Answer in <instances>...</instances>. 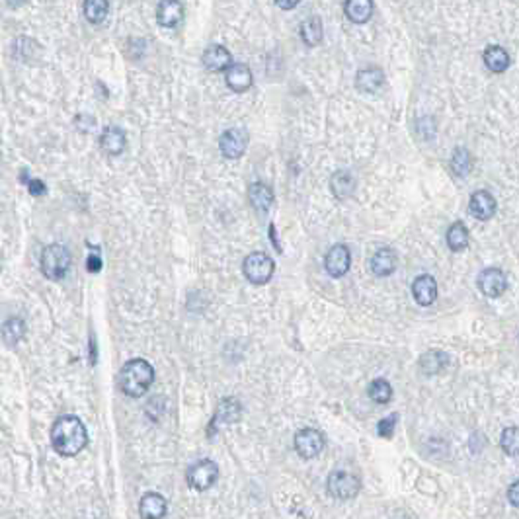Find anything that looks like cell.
<instances>
[{"label":"cell","mask_w":519,"mask_h":519,"mask_svg":"<svg viewBox=\"0 0 519 519\" xmlns=\"http://www.w3.org/2000/svg\"><path fill=\"white\" fill-rule=\"evenodd\" d=\"M322 37H324V28H322V20L318 16H311L301 24V40L305 45L309 47H316L321 45Z\"/></svg>","instance_id":"obj_24"},{"label":"cell","mask_w":519,"mask_h":519,"mask_svg":"<svg viewBox=\"0 0 519 519\" xmlns=\"http://www.w3.org/2000/svg\"><path fill=\"white\" fill-rule=\"evenodd\" d=\"M484 65L488 67L492 73H504L509 67V55L504 47L500 45H490L484 49Z\"/></svg>","instance_id":"obj_23"},{"label":"cell","mask_w":519,"mask_h":519,"mask_svg":"<svg viewBox=\"0 0 519 519\" xmlns=\"http://www.w3.org/2000/svg\"><path fill=\"white\" fill-rule=\"evenodd\" d=\"M184 18V4L180 0H160L156 8V20L162 28H176Z\"/></svg>","instance_id":"obj_14"},{"label":"cell","mask_w":519,"mask_h":519,"mask_svg":"<svg viewBox=\"0 0 519 519\" xmlns=\"http://www.w3.org/2000/svg\"><path fill=\"white\" fill-rule=\"evenodd\" d=\"M74 125H76V129H80L83 133H88V131H92L94 127H96V119H94L92 115L80 114L74 117Z\"/></svg>","instance_id":"obj_35"},{"label":"cell","mask_w":519,"mask_h":519,"mask_svg":"<svg viewBox=\"0 0 519 519\" xmlns=\"http://www.w3.org/2000/svg\"><path fill=\"white\" fill-rule=\"evenodd\" d=\"M155 383V367L146 359H131L124 365L119 373V384L125 395L131 398L146 395L151 384Z\"/></svg>","instance_id":"obj_2"},{"label":"cell","mask_w":519,"mask_h":519,"mask_svg":"<svg viewBox=\"0 0 519 519\" xmlns=\"http://www.w3.org/2000/svg\"><path fill=\"white\" fill-rule=\"evenodd\" d=\"M26 334V324L18 316H12L2 324V340L6 346H16Z\"/></svg>","instance_id":"obj_28"},{"label":"cell","mask_w":519,"mask_h":519,"mask_svg":"<svg viewBox=\"0 0 519 519\" xmlns=\"http://www.w3.org/2000/svg\"><path fill=\"white\" fill-rule=\"evenodd\" d=\"M16 55H18L20 61L30 62L40 55V47H37V43L33 42V40H30V37H20V40L16 42Z\"/></svg>","instance_id":"obj_33"},{"label":"cell","mask_w":519,"mask_h":519,"mask_svg":"<svg viewBox=\"0 0 519 519\" xmlns=\"http://www.w3.org/2000/svg\"><path fill=\"white\" fill-rule=\"evenodd\" d=\"M470 168H473V156L468 153L467 148H457L455 153H453V158H451V170L457 174V176L465 178L470 172Z\"/></svg>","instance_id":"obj_31"},{"label":"cell","mask_w":519,"mask_h":519,"mask_svg":"<svg viewBox=\"0 0 519 519\" xmlns=\"http://www.w3.org/2000/svg\"><path fill=\"white\" fill-rule=\"evenodd\" d=\"M412 295L418 305L429 307L437 299V281L432 275H418L412 283Z\"/></svg>","instance_id":"obj_15"},{"label":"cell","mask_w":519,"mask_h":519,"mask_svg":"<svg viewBox=\"0 0 519 519\" xmlns=\"http://www.w3.org/2000/svg\"><path fill=\"white\" fill-rule=\"evenodd\" d=\"M447 365V355L437 350H429L420 357V369L426 375H437Z\"/></svg>","instance_id":"obj_27"},{"label":"cell","mask_w":519,"mask_h":519,"mask_svg":"<svg viewBox=\"0 0 519 519\" xmlns=\"http://www.w3.org/2000/svg\"><path fill=\"white\" fill-rule=\"evenodd\" d=\"M242 271H244V278L252 285H266L271 280L273 271H275V264H273V260L268 254H264V252H252V254H248L244 258Z\"/></svg>","instance_id":"obj_4"},{"label":"cell","mask_w":519,"mask_h":519,"mask_svg":"<svg viewBox=\"0 0 519 519\" xmlns=\"http://www.w3.org/2000/svg\"><path fill=\"white\" fill-rule=\"evenodd\" d=\"M375 4L373 0H346L343 2V12L353 24H365L371 20L373 16Z\"/></svg>","instance_id":"obj_20"},{"label":"cell","mask_w":519,"mask_h":519,"mask_svg":"<svg viewBox=\"0 0 519 519\" xmlns=\"http://www.w3.org/2000/svg\"><path fill=\"white\" fill-rule=\"evenodd\" d=\"M187 484L189 488L194 490H209L219 478V467L217 463L209 461V459H203V461H198L196 465L187 468Z\"/></svg>","instance_id":"obj_5"},{"label":"cell","mask_w":519,"mask_h":519,"mask_svg":"<svg viewBox=\"0 0 519 519\" xmlns=\"http://www.w3.org/2000/svg\"><path fill=\"white\" fill-rule=\"evenodd\" d=\"M508 500L511 506L519 508V480L518 482H513V484L508 488Z\"/></svg>","instance_id":"obj_37"},{"label":"cell","mask_w":519,"mask_h":519,"mask_svg":"<svg viewBox=\"0 0 519 519\" xmlns=\"http://www.w3.org/2000/svg\"><path fill=\"white\" fill-rule=\"evenodd\" d=\"M468 229L465 227V223H453L449 230H447V246L453 250V252H461L468 246Z\"/></svg>","instance_id":"obj_26"},{"label":"cell","mask_w":519,"mask_h":519,"mask_svg":"<svg viewBox=\"0 0 519 519\" xmlns=\"http://www.w3.org/2000/svg\"><path fill=\"white\" fill-rule=\"evenodd\" d=\"M53 449L61 457H74L88 443L86 427L76 416H61L51 429Z\"/></svg>","instance_id":"obj_1"},{"label":"cell","mask_w":519,"mask_h":519,"mask_svg":"<svg viewBox=\"0 0 519 519\" xmlns=\"http://www.w3.org/2000/svg\"><path fill=\"white\" fill-rule=\"evenodd\" d=\"M384 83L383 71L381 69H375V67H369V69H364L359 71L357 76H355V86L359 92H367V94H375Z\"/></svg>","instance_id":"obj_22"},{"label":"cell","mask_w":519,"mask_h":519,"mask_svg":"<svg viewBox=\"0 0 519 519\" xmlns=\"http://www.w3.org/2000/svg\"><path fill=\"white\" fill-rule=\"evenodd\" d=\"M322 449H324V436H322L318 429L305 427L301 432H297V436H295V451L303 459L318 457L322 453Z\"/></svg>","instance_id":"obj_8"},{"label":"cell","mask_w":519,"mask_h":519,"mask_svg":"<svg viewBox=\"0 0 519 519\" xmlns=\"http://www.w3.org/2000/svg\"><path fill=\"white\" fill-rule=\"evenodd\" d=\"M6 2H8V6H10V8H18V6H22L26 0H6Z\"/></svg>","instance_id":"obj_40"},{"label":"cell","mask_w":519,"mask_h":519,"mask_svg":"<svg viewBox=\"0 0 519 519\" xmlns=\"http://www.w3.org/2000/svg\"><path fill=\"white\" fill-rule=\"evenodd\" d=\"M28 192H30L31 196L40 198V196H43V194L47 192V187H45V184H43L42 180L33 178V180H30V182H28Z\"/></svg>","instance_id":"obj_36"},{"label":"cell","mask_w":519,"mask_h":519,"mask_svg":"<svg viewBox=\"0 0 519 519\" xmlns=\"http://www.w3.org/2000/svg\"><path fill=\"white\" fill-rule=\"evenodd\" d=\"M102 270V260H100V256L98 254H90L88 256V271H100Z\"/></svg>","instance_id":"obj_38"},{"label":"cell","mask_w":519,"mask_h":519,"mask_svg":"<svg viewBox=\"0 0 519 519\" xmlns=\"http://www.w3.org/2000/svg\"><path fill=\"white\" fill-rule=\"evenodd\" d=\"M369 398L377 405H386L393 398V386L384 379H377L369 384Z\"/></svg>","instance_id":"obj_30"},{"label":"cell","mask_w":519,"mask_h":519,"mask_svg":"<svg viewBox=\"0 0 519 519\" xmlns=\"http://www.w3.org/2000/svg\"><path fill=\"white\" fill-rule=\"evenodd\" d=\"M352 266V254H350V248L343 246V244H336L332 248L328 250L326 258H324V268L328 271V275L332 278H342L348 273Z\"/></svg>","instance_id":"obj_10"},{"label":"cell","mask_w":519,"mask_h":519,"mask_svg":"<svg viewBox=\"0 0 519 519\" xmlns=\"http://www.w3.org/2000/svg\"><path fill=\"white\" fill-rule=\"evenodd\" d=\"M125 145H127V137H125L124 129H119L115 125L105 127L100 135V146L105 155L119 156L125 151Z\"/></svg>","instance_id":"obj_16"},{"label":"cell","mask_w":519,"mask_h":519,"mask_svg":"<svg viewBox=\"0 0 519 519\" xmlns=\"http://www.w3.org/2000/svg\"><path fill=\"white\" fill-rule=\"evenodd\" d=\"M246 146H248V133L242 129V127H232V129H227L221 139H219V151L225 158H240V156L246 153Z\"/></svg>","instance_id":"obj_7"},{"label":"cell","mask_w":519,"mask_h":519,"mask_svg":"<svg viewBox=\"0 0 519 519\" xmlns=\"http://www.w3.org/2000/svg\"><path fill=\"white\" fill-rule=\"evenodd\" d=\"M371 271L377 278H386L396 270V254L391 248H379L371 256Z\"/></svg>","instance_id":"obj_18"},{"label":"cell","mask_w":519,"mask_h":519,"mask_svg":"<svg viewBox=\"0 0 519 519\" xmlns=\"http://www.w3.org/2000/svg\"><path fill=\"white\" fill-rule=\"evenodd\" d=\"M167 500L156 492L145 494L139 502V516L141 519H162L167 516Z\"/></svg>","instance_id":"obj_17"},{"label":"cell","mask_w":519,"mask_h":519,"mask_svg":"<svg viewBox=\"0 0 519 519\" xmlns=\"http://www.w3.org/2000/svg\"><path fill=\"white\" fill-rule=\"evenodd\" d=\"M478 287L486 297L496 299L508 289V278L500 268H486V270L480 271V275H478Z\"/></svg>","instance_id":"obj_9"},{"label":"cell","mask_w":519,"mask_h":519,"mask_svg":"<svg viewBox=\"0 0 519 519\" xmlns=\"http://www.w3.org/2000/svg\"><path fill=\"white\" fill-rule=\"evenodd\" d=\"M108 0H84V16L90 24H102L108 16Z\"/></svg>","instance_id":"obj_29"},{"label":"cell","mask_w":519,"mask_h":519,"mask_svg":"<svg viewBox=\"0 0 519 519\" xmlns=\"http://www.w3.org/2000/svg\"><path fill=\"white\" fill-rule=\"evenodd\" d=\"M502 449L509 457H519V427L509 426L502 432Z\"/></svg>","instance_id":"obj_32"},{"label":"cell","mask_w":519,"mask_h":519,"mask_svg":"<svg viewBox=\"0 0 519 519\" xmlns=\"http://www.w3.org/2000/svg\"><path fill=\"white\" fill-rule=\"evenodd\" d=\"M240 412H242V406L237 398H225V400H221L217 406V412H215V420H213V424L211 427H217V424H225V426H229V424H235V422H239L240 420Z\"/></svg>","instance_id":"obj_19"},{"label":"cell","mask_w":519,"mask_h":519,"mask_svg":"<svg viewBox=\"0 0 519 519\" xmlns=\"http://www.w3.org/2000/svg\"><path fill=\"white\" fill-rule=\"evenodd\" d=\"M71 268V252L62 244H49L42 254V271L47 280L59 281Z\"/></svg>","instance_id":"obj_3"},{"label":"cell","mask_w":519,"mask_h":519,"mask_svg":"<svg viewBox=\"0 0 519 519\" xmlns=\"http://www.w3.org/2000/svg\"><path fill=\"white\" fill-rule=\"evenodd\" d=\"M468 209H470V213H473L478 221H488V219H492L496 215L498 203H496V199H494V196H492L490 192L480 189V192H475V194H473Z\"/></svg>","instance_id":"obj_13"},{"label":"cell","mask_w":519,"mask_h":519,"mask_svg":"<svg viewBox=\"0 0 519 519\" xmlns=\"http://www.w3.org/2000/svg\"><path fill=\"white\" fill-rule=\"evenodd\" d=\"M225 83L232 92H246L252 86V71L244 62H232L225 71Z\"/></svg>","instance_id":"obj_12"},{"label":"cell","mask_w":519,"mask_h":519,"mask_svg":"<svg viewBox=\"0 0 519 519\" xmlns=\"http://www.w3.org/2000/svg\"><path fill=\"white\" fill-rule=\"evenodd\" d=\"M248 199L250 205L256 209L258 213H268L273 205V192L270 186L256 182L248 187Z\"/></svg>","instance_id":"obj_21"},{"label":"cell","mask_w":519,"mask_h":519,"mask_svg":"<svg viewBox=\"0 0 519 519\" xmlns=\"http://www.w3.org/2000/svg\"><path fill=\"white\" fill-rule=\"evenodd\" d=\"M395 424H396V416H386L383 418L381 422H379V426H377V434L384 439H391V437L395 436Z\"/></svg>","instance_id":"obj_34"},{"label":"cell","mask_w":519,"mask_h":519,"mask_svg":"<svg viewBox=\"0 0 519 519\" xmlns=\"http://www.w3.org/2000/svg\"><path fill=\"white\" fill-rule=\"evenodd\" d=\"M361 480L346 470H334L328 477V492L340 500H352L359 494Z\"/></svg>","instance_id":"obj_6"},{"label":"cell","mask_w":519,"mask_h":519,"mask_svg":"<svg viewBox=\"0 0 519 519\" xmlns=\"http://www.w3.org/2000/svg\"><path fill=\"white\" fill-rule=\"evenodd\" d=\"M301 0H275V4L280 6L281 10H293Z\"/></svg>","instance_id":"obj_39"},{"label":"cell","mask_w":519,"mask_h":519,"mask_svg":"<svg viewBox=\"0 0 519 519\" xmlns=\"http://www.w3.org/2000/svg\"><path fill=\"white\" fill-rule=\"evenodd\" d=\"M330 187H332L334 196L338 199H348L355 189V180H353L352 172L348 170H338L330 180Z\"/></svg>","instance_id":"obj_25"},{"label":"cell","mask_w":519,"mask_h":519,"mask_svg":"<svg viewBox=\"0 0 519 519\" xmlns=\"http://www.w3.org/2000/svg\"><path fill=\"white\" fill-rule=\"evenodd\" d=\"M201 61H203V67L211 73H223L232 65V55L223 45H209L201 55Z\"/></svg>","instance_id":"obj_11"}]
</instances>
